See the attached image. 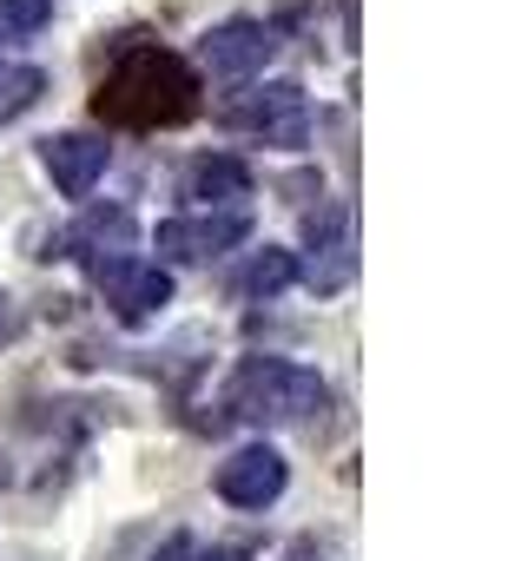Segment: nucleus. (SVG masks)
Listing matches in <instances>:
<instances>
[{
  "mask_svg": "<svg viewBox=\"0 0 528 561\" xmlns=\"http://www.w3.org/2000/svg\"><path fill=\"white\" fill-rule=\"evenodd\" d=\"M198 113V73L172 47H126L93 87V119L126 133H165Z\"/></svg>",
  "mask_w": 528,
  "mask_h": 561,
  "instance_id": "obj_1",
  "label": "nucleus"
},
{
  "mask_svg": "<svg viewBox=\"0 0 528 561\" xmlns=\"http://www.w3.org/2000/svg\"><path fill=\"white\" fill-rule=\"evenodd\" d=\"M324 410H331V383L311 364H291V357H244L225 383V416L257 423V430L311 423Z\"/></svg>",
  "mask_w": 528,
  "mask_h": 561,
  "instance_id": "obj_2",
  "label": "nucleus"
},
{
  "mask_svg": "<svg viewBox=\"0 0 528 561\" xmlns=\"http://www.w3.org/2000/svg\"><path fill=\"white\" fill-rule=\"evenodd\" d=\"M218 119L238 126V133H251V139H264V146H278V152H298V146L311 139V100H305L298 80L244 87V93H231V100L218 106Z\"/></svg>",
  "mask_w": 528,
  "mask_h": 561,
  "instance_id": "obj_3",
  "label": "nucleus"
},
{
  "mask_svg": "<svg viewBox=\"0 0 528 561\" xmlns=\"http://www.w3.org/2000/svg\"><path fill=\"white\" fill-rule=\"evenodd\" d=\"M305 244H311V264H298V285L344 291L351 271H357V205L331 198V205L305 211Z\"/></svg>",
  "mask_w": 528,
  "mask_h": 561,
  "instance_id": "obj_4",
  "label": "nucleus"
},
{
  "mask_svg": "<svg viewBox=\"0 0 528 561\" xmlns=\"http://www.w3.org/2000/svg\"><path fill=\"white\" fill-rule=\"evenodd\" d=\"M251 238V218L231 205V211H185V218H165L152 231L159 244V264H211L225 251H238Z\"/></svg>",
  "mask_w": 528,
  "mask_h": 561,
  "instance_id": "obj_5",
  "label": "nucleus"
},
{
  "mask_svg": "<svg viewBox=\"0 0 528 561\" xmlns=\"http://www.w3.org/2000/svg\"><path fill=\"white\" fill-rule=\"evenodd\" d=\"M211 489H218V502H231V508H272V502L291 489V462H285L272 443H244V449H231V456L218 462Z\"/></svg>",
  "mask_w": 528,
  "mask_h": 561,
  "instance_id": "obj_6",
  "label": "nucleus"
},
{
  "mask_svg": "<svg viewBox=\"0 0 528 561\" xmlns=\"http://www.w3.org/2000/svg\"><path fill=\"white\" fill-rule=\"evenodd\" d=\"M272 54H278V27H272V21H251V14L218 21V27L198 34V60H205L211 73H225V80L264 73V67H272Z\"/></svg>",
  "mask_w": 528,
  "mask_h": 561,
  "instance_id": "obj_7",
  "label": "nucleus"
},
{
  "mask_svg": "<svg viewBox=\"0 0 528 561\" xmlns=\"http://www.w3.org/2000/svg\"><path fill=\"white\" fill-rule=\"evenodd\" d=\"M133 244H139V218L126 205H87L60 231V257H80L87 271H106V264L133 257Z\"/></svg>",
  "mask_w": 528,
  "mask_h": 561,
  "instance_id": "obj_8",
  "label": "nucleus"
},
{
  "mask_svg": "<svg viewBox=\"0 0 528 561\" xmlns=\"http://www.w3.org/2000/svg\"><path fill=\"white\" fill-rule=\"evenodd\" d=\"M93 277H100L106 311H113L119 324H146V318H159V311L172 305V271H165V264L119 257V264H106V271H93Z\"/></svg>",
  "mask_w": 528,
  "mask_h": 561,
  "instance_id": "obj_9",
  "label": "nucleus"
},
{
  "mask_svg": "<svg viewBox=\"0 0 528 561\" xmlns=\"http://www.w3.org/2000/svg\"><path fill=\"white\" fill-rule=\"evenodd\" d=\"M106 159H113V146L100 133H54V139H41V172L67 198H87L106 179Z\"/></svg>",
  "mask_w": 528,
  "mask_h": 561,
  "instance_id": "obj_10",
  "label": "nucleus"
},
{
  "mask_svg": "<svg viewBox=\"0 0 528 561\" xmlns=\"http://www.w3.org/2000/svg\"><path fill=\"white\" fill-rule=\"evenodd\" d=\"M244 192H251V165L238 152H198L179 172V198L198 211H231V198H244Z\"/></svg>",
  "mask_w": 528,
  "mask_h": 561,
  "instance_id": "obj_11",
  "label": "nucleus"
},
{
  "mask_svg": "<svg viewBox=\"0 0 528 561\" xmlns=\"http://www.w3.org/2000/svg\"><path fill=\"white\" fill-rule=\"evenodd\" d=\"M291 285H298V251H285V244H264V251H251V264L238 271V285H231V291H238L244 305H257V298L272 305V298H285Z\"/></svg>",
  "mask_w": 528,
  "mask_h": 561,
  "instance_id": "obj_12",
  "label": "nucleus"
},
{
  "mask_svg": "<svg viewBox=\"0 0 528 561\" xmlns=\"http://www.w3.org/2000/svg\"><path fill=\"white\" fill-rule=\"evenodd\" d=\"M41 93H47V73L41 67H0V126L21 119Z\"/></svg>",
  "mask_w": 528,
  "mask_h": 561,
  "instance_id": "obj_13",
  "label": "nucleus"
},
{
  "mask_svg": "<svg viewBox=\"0 0 528 561\" xmlns=\"http://www.w3.org/2000/svg\"><path fill=\"white\" fill-rule=\"evenodd\" d=\"M54 21V0H0V41H27Z\"/></svg>",
  "mask_w": 528,
  "mask_h": 561,
  "instance_id": "obj_14",
  "label": "nucleus"
},
{
  "mask_svg": "<svg viewBox=\"0 0 528 561\" xmlns=\"http://www.w3.org/2000/svg\"><path fill=\"white\" fill-rule=\"evenodd\" d=\"M21 331H27V318H21V305H14V291H8V285H0V351H8V344H14Z\"/></svg>",
  "mask_w": 528,
  "mask_h": 561,
  "instance_id": "obj_15",
  "label": "nucleus"
},
{
  "mask_svg": "<svg viewBox=\"0 0 528 561\" xmlns=\"http://www.w3.org/2000/svg\"><path fill=\"white\" fill-rule=\"evenodd\" d=\"M192 554H198V541H192V535H172V541H165L152 561H192Z\"/></svg>",
  "mask_w": 528,
  "mask_h": 561,
  "instance_id": "obj_16",
  "label": "nucleus"
},
{
  "mask_svg": "<svg viewBox=\"0 0 528 561\" xmlns=\"http://www.w3.org/2000/svg\"><path fill=\"white\" fill-rule=\"evenodd\" d=\"M192 561H244V548H198Z\"/></svg>",
  "mask_w": 528,
  "mask_h": 561,
  "instance_id": "obj_17",
  "label": "nucleus"
},
{
  "mask_svg": "<svg viewBox=\"0 0 528 561\" xmlns=\"http://www.w3.org/2000/svg\"><path fill=\"white\" fill-rule=\"evenodd\" d=\"M305 554H311V541H298V548H291V554H285V561H305Z\"/></svg>",
  "mask_w": 528,
  "mask_h": 561,
  "instance_id": "obj_18",
  "label": "nucleus"
}]
</instances>
